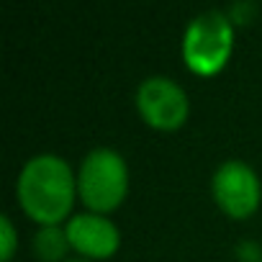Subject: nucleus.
Returning <instances> with one entry per match:
<instances>
[{
  "label": "nucleus",
  "mask_w": 262,
  "mask_h": 262,
  "mask_svg": "<svg viewBox=\"0 0 262 262\" xmlns=\"http://www.w3.org/2000/svg\"><path fill=\"white\" fill-rule=\"evenodd\" d=\"M64 231H67L70 247L77 252V257L90 259V262L108 259L121 247L118 226L108 216H100V213H90V211L75 213L64 224Z\"/></svg>",
  "instance_id": "nucleus-6"
},
{
  "label": "nucleus",
  "mask_w": 262,
  "mask_h": 262,
  "mask_svg": "<svg viewBox=\"0 0 262 262\" xmlns=\"http://www.w3.org/2000/svg\"><path fill=\"white\" fill-rule=\"evenodd\" d=\"M70 249L72 247L64 226H39V231L34 234V254L41 262H62Z\"/></svg>",
  "instance_id": "nucleus-7"
},
{
  "label": "nucleus",
  "mask_w": 262,
  "mask_h": 262,
  "mask_svg": "<svg viewBox=\"0 0 262 262\" xmlns=\"http://www.w3.org/2000/svg\"><path fill=\"white\" fill-rule=\"evenodd\" d=\"M18 252V231L8 216L0 219V262H11Z\"/></svg>",
  "instance_id": "nucleus-8"
},
{
  "label": "nucleus",
  "mask_w": 262,
  "mask_h": 262,
  "mask_svg": "<svg viewBox=\"0 0 262 262\" xmlns=\"http://www.w3.org/2000/svg\"><path fill=\"white\" fill-rule=\"evenodd\" d=\"M128 195V165L111 147H95L77 170V198L90 213L108 216Z\"/></svg>",
  "instance_id": "nucleus-2"
},
{
  "label": "nucleus",
  "mask_w": 262,
  "mask_h": 262,
  "mask_svg": "<svg viewBox=\"0 0 262 262\" xmlns=\"http://www.w3.org/2000/svg\"><path fill=\"white\" fill-rule=\"evenodd\" d=\"M16 198L24 213L39 226H62L70 221L77 201V175L57 155L31 157L16 180Z\"/></svg>",
  "instance_id": "nucleus-1"
},
{
  "label": "nucleus",
  "mask_w": 262,
  "mask_h": 262,
  "mask_svg": "<svg viewBox=\"0 0 262 262\" xmlns=\"http://www.w3.org/2000/svg\"><path fill=\"white\" fill-rule=\"evenodd\" d=\"M234 52V21L226 11L198 13L183 34V62L198 77H216Z\"/></svg>",
  "instance_id": "nucleus-3"
},
{
  "label": "nucleus",
  "mask_w": 262,
  "mask_h": 262,
  "mask_svg": "<svg viewBox=\"0 0 262 262\" xmlns=\"http://www.w3.org/2000/svg\"><path fill=\"white\" fill-rule=\"evenodd\" d=\"M211 193L229 219H249L262 203V183L244 160H226L211 178Z\"/></svg>",
  "instance_id": "nucleus-5"
},
{
  "label": "nucleus",
  "mask_w": 262,
  "mask_h": 262,
  "mask_svg": "<svg viewBox=\"0 0 262 262\" xmlns=\"http://www.w3.org/2000/svg\"><path fill=\"white\" fill-rule=\"evenodd\" d=\"M64 262H90V259H82V257H75V259H64Z\"/></svg>",
  "instance_id": "nucleus-9"
},
{
  "label": "nucleus",
  "mask_w": 262,
  "mask_h": 262,
  "mask_svg": "<svg viewBox=\"0 0 262 262\" xmlns=\"http://www.w3.org/2000/svg\"><path fill=\"white\" fill-rule=\"evenodd\" d=\"M137 113L139 118L155 131H178L185 126L190 116V98L180 82L165 75H152L139 82L137 95Z\"/></svg>",
  "instance_id": "nucleus-4"
}]
</instances>
